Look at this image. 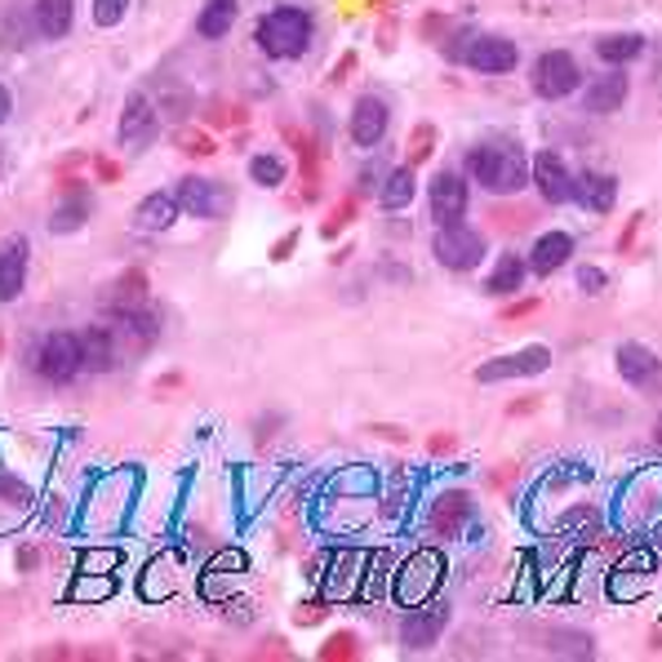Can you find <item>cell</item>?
Wrapping results in <instances>:
<instances>
[{
    "label": "cell",
    "instance_id": "obj_1",
    "mask_svg": "<svg viewBox=\"0 0 662 662\" xmlns=\"http://www.w3.org/2000/svg\"><path fill=\"white\" fill-rule=\"evenodd\" d=\"M467 174L494 191V196H511L529 183V161L516 143H481L467 152Z\"/></svg>",
    "mask_w": 662,
    "mask_h": 662
},
{
    "label": "cell",
    "instance_id": "obj_2",
    "mask_svg": "<svg viewBox=\"0 0 662 662\" xmlns=\"http://www.w3.org/2000/svg\"><path fill=\"white\" fill-rule=\"evenodd\" d=\"M254 36H258V49L267 58H298L307 49V41H311V19L302 10H294V5H280L267 19H258Z\"/></svg>",
    "mask_w": 662,
    "mask_h": 662
},
{
    "label": "cell",
    "instance_id": "obj_3",
    "mask_svg": "<svg viewBox=\"0 0 662 662\" xmlns=\"http://www.w3.org/2000/svg\"><path fill=\"white\" fill-rule=\"evenodd\" d=\"M440 583H445V556H440L435 547H418L413 556L396 570L391 592H396L400 605H422L440 592Z\"/></svg>",
    "mask_w": 662,
    "mask_h": 662
},
{
    "label": "cell",
    "instance_id": "obj_4",
    "mask_svg": "<svg viewBox=\"0 0 662 662\" xmlns=\"http://www.w3.org/2000/svg\"><path fill=\"white\" fill-rule=\"evenodd\" d=\"M431 254H435L440 267H450V272H472V267H481V258H485V236L472 232V228H463V223L435 228Z\"/></svg>",
    "mask_w": 662,
    "mask_h": 662
},
{
    "label": "cell",
    "instance_id": "obj_5",
    "mask_svg": "<svg viewBox=\"0 0 662 662\" xmlns=\"http://www.w3.org/2000/svg\"><path fill=\"white\" fill-rule=\"evenodd\" d=\"M622 516L631 529H653L662 520V467H649L627 481L622 489Z\"/></svg>",
    "mask_w": 662,
    "mask_h": 662
},
{
    "label": "cell",
    "instance_id": "obj_6",
    "mask_svg": "<svg viewBox=\"0 0 662 662\" xmlns=\"http://www.w3.org/2000/svg\"><path fill=\"white\" fill-rule=\"evenodd\" d=\"M174 196H178V209H183V213L205 218V223H218V218H223V213L232 209V191H228L223 183H213V178H196V174L178 178Z\"/></svg>",
    "mask_w": 662,
    "mask_h": 662
},
{
    "label": "cell",
    "instance_id": "obj_7",
    "mask_svg": "<svg viewBox=\"0 0 662 662\" xmlns=\"http://www.w3.org/2000/svg\"><path fill=\"white\" fill-rule=\"evenodd\" d=\"M578 85H583V71H578L574 54H565V49H551L533 63V93L547 98V102L570 98Z\"/></svg>",
    "mask_w": 662,
    "mask_h": 662
},
{
    "label": "cell",
    "instance_id": "obj_8",
    "mask_svg": "<svg viewBox=\"0 0 662 662\" xmlns=\"http://www.w3.org/2000/svg\"><path fill=\"white\" fill-rule=\"evenodd\" d=\"M36 374L45 383H71L80 374V339L58 329V334H45L36 347Z\"/></svg>",
    "mask_w": 662,
    "mask_h": 662
},
{
    "label": "cell",
    "instance_id": "obj_9",
    "mask_svg": "<svg viewBox=\"0 0 662 662\" xmlns=\"http://www.w3.org/2000/svg\"><path fill=\"white\" fill-rule=\"evenodd\" d=\"M156 134H161V112H156V102H152L143 89H134V93L125 98V112H121L117 139H121V147H130V152H143V147H147Z\"/></svg>",
    "mask_w": 662,
    "mask_h": 662
},
{
    "label": "cell",
    "instance_id": "obj_10",
    "mask_svg": "<svg viewBox=\"0 0 662 662\" xmlns=\"http://www.w3.org/2000/svg\"><path fill=\"white\" fill-rule=\"evenodd\" d=\"M450 627V605L445 600H422L418 609H409L405 614V622H400V644L405 649H413V653H422V649H431L435 640H440V631Z\"/></svg>",
    "mask_w": 662,
    "mask_h": 662
},
{
    "label": "cell",
    "instance_id": "obj_11",
    "mask_svg": "<svg viewBox=\"0 0 662 662\" xmlns=\"http://www.w3.org/2000/svg\"><path fill=\"white\" fill-rule=\"evenodd\" d=\"M551 369V352L547 347H520L511 356H494L476 369V383H511V378H533V374H547Z\"/></svg>",
    "mask_w": 662,
    "mask_h": 662
},
{
    "label": "cell",
    "instance_id": "obj_12",
    "mask_svg": "<svg viewBox=\"0 0 662 662\" xmlns=\"http://www.w3.org/2000/svg\"><path fill=\"white\" fill-rule=\"evenodd\" d=\"M614 361H618V374H622L636 391H644V396H662V361H658L649 347H640V343H622V347L614 352Z\"/></svg>",
    "mask_w": 662,
    "mask_h": 662
},
{
    "label": "cell",
    "instance_id": "obj_13",
    "mask_svg": "<svg viewBox=\"0 0 662 662\" xmlns=\"http://www.w3.org/2000/svg\"><path fill=\"white\" fill-rule=\"evenodd\" d=\"M156 334H161V320H156V311L152 307H139V311H121L117 316V324H112V339H117V352L125 356H143L152 343H156Z\"/></svg>",
    "mask_w": 662,
    "mask_h": 662
},
{
    "label": "cell",
    "instance_id": "obj_14",
    "mask_svg": "<svg viewBox=\"0 0 662 662\" xmlns=\"http://www.w3.org/2000/svg\"><path fill=\"white\" fill-rule=\"evenodd\" d=\"M476 516V498L467 489H445L435 503H431V533L445 542V538H459Z\"/></svg>",
    "mask_w": 662,
    "mask_h": 662
},
{
    "label": "cell",
    "instance_id": "obj_15",
    "mask_svg": "<svg viewBox=\"0 0 662 662\" xmlns=\"http://www.w3.org/2000/svg\"><path fill=\"white\" fill-rule=\"evenodd\" d=\"M427 196H431V218H435V228L463 223L472 191H467V183H463L459 174H435V178H431V187H427Z\"/></svg>",
    "mask_w": 662,
    "mask_h": 662
},
{
    "label": "cell",
    "instance_id": "obj_16",
    "mask_svg": "<svg viewBox=\"0 0 662 662\" xmlns=\"http://www.w3.org/2000/svg\"><path fill=\"white\" fill-rule=\"evenodd\" d=\"M529 178H533V187H538V196L547 205L574 200V178H570V169H565V161L556 152H538L533 165H529Z\"/></svg>",
    "mask_w": 662,
    "mask_h": 662
},
{
    "label": "cell",
    "instance_id": "obj_17",
    "mask_svg": "<svg viewBox=\"0 0 662 662\" xmlns=\"http://www.w3.org/2000/svg\"><path fill=\"white\" fill-rule=\"evenodd\" d=\"M76 339H80V369H89V374H107L121 361L117 339H112V324H85Z\"/></svg>",
    "mask_w": 662,
    "mask_h": 662
},
{
    "label": "cell",
    "instance_id": "obj_18",
    "mask_svg": "<svg viewBox=\"0 0 662 662\" xmlns=\"http://www.w3.org/2000/svg\"><path fill=\"white\" fill-rule=\"evenodd\" d=\"M27 285V236H10L0 245V302H14Z\"/></svg>",
    "mask_w": 662,
    "mask_h": 662
},
{
    "label": "cell",
    "instance_id": "obj_19",
    "mask_svg": "<svg viewBox=\"0 0 662 662\" xmlns=\"http://www.w3.org/2000/svg\"><path fill=\"white\" fill-rule=\"evenodd\" d=\"M383 134H387V102L365 93V98L352 107V143H356V147H378Z\"/></svg>",
    "mask_w": 662,
    "mask_h": 662
},
{
    "label": "cell",
    "instance_id": "obj_20",
    "mask_svg": "<svg viewBox=\"0 0 662 662\" xmlns=\"http://www.w3.org/2000/svg\"><path fill=\"white\" fill-rule=\"evenodd\" d=\"M178 213H183V209H178V196H174V191H152V196H143L139 209H134V228H139V232H169Z\"/></svg>",
    "mask_w": 662,
    "mask_h": 662
},
{
    "label": "cell",
    "instance_id": "obj_21",
    "mask_svg": "<svg viewBox=\"0 0 662 662\" xmlns=\"http://www.w3.org/2000/svg\"><path fill=\"white\" fill-rule=\"evenodd\" d=\"M463 58H467V67L498 76V71H511L520 54H516V45H511V41H503V36H481V41H476Z\"/></svg>",
    "mask_w": 662,
    "mask_h": 662
},
{
    "label": "cell",
    "instance_id": "obj_22",
    "mask_svg": "<svg viewBox=\"0 0 662 662\" xmlns=\"http://www.w3.org/2000/svg\"><path fill=\"white\" fill-rule=\"evenodd\" d=\"M574 200L587 205L592 213H609V209L618 205V178H614V174L583 169V178H574Z\"/></svg>",
    "mask_w": 662,
    "mask_h": 662
},
{
    "label": "cell",
    "instance_id": "obj_23",
    "mask_svg": "<svg viewBox=\"0 0 662 662\" xmlns=\"http://www.w3.org/2000/svg\"><path fill=\"white\" fill-rule=\"evenodd\" d=\"M570 254H574V236H570V232H547V236L533 241L529 267H533L538 276H551V272H561V267L570 263Z\"/></svg>",
    "mask_w": 662,
    "mask_h": 662
},
{
    "label": "cell",
    "instance_id": "obj_24",
    "mask_svg": "<svg viewBox=\"0 0 662 662\" xmlns=\"http://www.w3.org/2000/svg\"><path fill=\"white\" fill-rule=\"evenodd\" d=\"M583 102H587V112H592V117H609V112H618V107L627 102V76H618V71L596 76V80L587 85Z\"/></svg>",
    "mask_w": 662,
    "mask_h": 662
},
{
    "label": "cell",
    "instance_id": "obj_25",
    "mask_svg": "<svg viewBox=\"0 0 662 662\" xmlns=\"http://www.w3.org/2000/svg\"><path fill=\"white\" fill-rule=\"evenodd\" d=\"M102 307H107V311H117V316H121V311H139V307H147V276H143L139 267H134V272H125L112 289L102 294Z\"/></svg>",
    "mask_w": 662,
    "mask_h": 662
},
{
    "label": "cell",
    "instance_id": "obj_26",
    "mask_svg": "<svg viewBox=\"0 0 662 662\" xmlns=\"http://www.w3.org/2000/svg\"><path fill=\"white\" fill-rule=\"evenodd\" d=\"M71 0H36L32 5V27L45 36V41H63L71 32Z\"/></svg>",
    "mask_w": 662,
    "mask_h": 662
},
{
    "label": "cell",
    "instance_id": "obj_27",
    "mask_svg": "<svg viewBox=\"0 0 662 662\" xmlns=\"http://www.w3.org/2000/svg\"><path fill=\"white\" fill-rule=\"evenodd\" d=\"M236 14H241V0H205V10H200V19H196V32H200L205 41H223V36L232 32Z\"/></svg>",
    "mask_w": 662,
    "mask_h": 662
},
{
    "label": "cell",
    "instance_id": "obj_28",
    "mask_svg": "<svg viewBox=\"0 0 662 662\" xmlns=\"http://www.w3.org/2000/svg\"><path fill=\"white\" fill-rule=\"evenodd\" d=\"M640 49H644V41H640L636 32H614V36H600V41H596V54H600V63H609V67H622V63H631Z\"/></svg>",
    "mask_w": 662,
    "mask_h": 662
},
{
    "label": "cell",
    "instance_id": "obj_29",
    "mask_svg": "<svg viewBox=\"0 0 662 662\" xmlns=\"http://www.w3.org/2000/svg\"><path fill=\"white\" fill-rule=\"evenodd\" d=\"M520 280H525V258L503 254V263H498V267H494V276L485 280V294H494V298L516 294V289H520Z\"/></svg>",
    "mask_w": 662,
    "mask_h": 662
},
{
    "label": "cell",
    "instance_id": "obj_30",
    "mask_svg": "<svg viewBox=\"0 0 662 662\" xmlns=\"http://www.w3.org/2000/svg\"><path fill=\"white\" fill-rule=\"evenodd\" d=\"M85 218H89V205L80 196H67L54 213H49V232L54 236H67V232H80L85 228Z\"/></svg>",
    "mask_w": 662,
    "mask_h": 662
},
{
    "label": "cell",
    "instance_id": "obj_31",
    "mask_svg": "<svg viewBox=\"0 0 662 662\" xmlns=\"http://www.w3.org/2000/svg\"><path fill=\"white\" fill-rule=\"evenodd\" d=\"M413 174L409 169H391L387 174V183H383V191H378V200H383V209H409V200H413Z\"/></svg>",
    "mask_w": 662,
    "mask_h": 662
},
{
    "label": "cell",
    "instance_id": "obj_32",
    "mask_svg": "<svg viewBox=\"0 0 662 662\" xmlns=\"http://www.w3.org/2000/svg\"><path fill=\"white\" fill-rule=\"evenodd\" d=\"M117 592V578L112 574H85V578H76L71 583V600H107V596H112Z\"/></svg>",
    "mask_w": 662,
    "mask_h": 662
},
{
    "label": "cell",
    "instance_id": "obj_33",
    "mask_svg": "<svg viewBox=\"0 0 662 662\" xmlns=\"http://www.w3.org/2000/svg\"><path fill=\"white\" fill-rule=\"evenodd\" d=\"M250 178L258 187H280L285 183V161L280 156H254L250 161Z\"/></svg>",
    "mask_w": 662,
    "mask_h": 662
},
{
    "label": "cell",
    "instance_id": "obj_34",
    "mask_svg": "<svg viewBox=\"0 0 662 662\" xmlns=\"http://www.w3.org/2000/svg\"><path fill=\"white\" fill-rule=\"evenodd\" d=\"M0 507H14L19 516L32 507V489L23 481H14L10 472H0Z\"/></svg>",
    "mask_w": 662,
    "mask_h": 662
},
{
    "label": "cell",
    "instance_id": "obj_35",
    "mask_svg": "<svg viewBox=\"0 0 662 662\" xmlns=\"http://www.w3.org/2000/svg\"><path fill=\"white\" fill-rule=\"evenodd\" d=\"M130 10V0H93V23L98 27H117Z\"/></svg>",
    "mask_w": 662,
    "mask_h": 662
},
{
    "label": "cell",
    "instance_id": "obj_36",
    "mask_svg": "<svg viewBox=\"0 0 662 662\" xmlns=\"http://www.w3.org/2000/svg\"><path fill=\"white\" fill-rule=\"evenodd\" d=\"M324 662H334V658H356V636L352 631H339V636H329L324 649H320Z\"/></svg>",
    "mask_w": 662,
    "mask_h": 662
},
{
    "label": "cell",
    "instance_id": "obj_37",
    "mask_svg": "<svg viewBox=\"0 0 662 662\" xmlns=\"http://www.w3.org/2000/svg\"><path fill=\"white\" fill-rule=\"evenodd\" d=\"M178 152L187 156H213V139L200 130H178Z\"/></svg>",
    "mask_w": 662,
    "mask_h": 662
},
{
    "label": "cell",
    "instance_id": "obj_38",
    "mask_svg": "<svg viewBox=\"0 0 662 662\" xmlns=\"http://www.w3.org/2000/svg\"><path fill=\"white\" fill-rule=\"evenodd\" d=\"M578 289H583V294H600V289H605V272H600V267H583V272H578Z\"/></svg>",
    "mask_w": 662,
    "mask_h": 662
},
{
    "label": "cell",
    "instance_id": "obj_39",
    "mask_svg": "<svg viewBox=\"0 0 662 662\" xmlns=\"http://www.w3.org/2000/svg\"><path fill=\"white\" fill-rule=\"evenodd\" d=\"M121 556H117V551H89V556L80 561V565H98V570H112Z\"/></svg>",
    "mask_w": 662,
    "mask_h": 662
},
{
    "label": "cell",
    "instance_id": "obj_40",
    "mask_svg": "<svg viewBox=\"0 0 662 662\" xmlns=\"http://www.w3.org/2000/svg\"><path fill=\"white\" fill-rule=\"evenodd\" d=\"M320 614H324V605H316V600H311V605H302V614H294V618L307 627V622H320Z\"/></svg>",
    "mask_w": 662,
    "mask_h": 662
},
{
    "label": "cell",
    "instance_id": "obj_41",
    "mask_svg": "<svg viewBox=\"0 0 662 662\" xmlns=\"http://www.w3.org/2000/svg\"><path fill=\"white\" fill-rule=\"evenodd\" d=\"M10 112H14V98H10V89H5V85H0V125L10 121Z\"/></svg>",
    "mask_w": 662,
    "mask_h": 662
},
{
    "label": "cell",
    "instance_id": "obj_42",
    "mask_svg": "<svg viewBox=\"0 0 662 662\" xmlns=\"http://www.w3.org/2000/svg\"><path fill=\"white\" fill-rule=\"evenodd\" d=\"M294 245H298V232H289V236L276 245V254H272V258H276V263H280V258H289V250H294Z\"/></svg>",
    "mask_w": 662,
    "mask_h": 662
},
{
    "label": "cell",
    "instance_id": "obj_43",
    "mask_svg": "<svg viewBox=\"0 0 662 662\" xmlns=\"http://www.w3.org/2000/svg\"><path fill=\"white\" fill-rule=\"evenodd\" d=\"M653 440H658V445H662V418H658V427H653Z\"/></svg>",
    "mask_w": 662,
    "mask_h": 662
}]
</instances>
